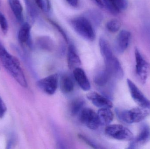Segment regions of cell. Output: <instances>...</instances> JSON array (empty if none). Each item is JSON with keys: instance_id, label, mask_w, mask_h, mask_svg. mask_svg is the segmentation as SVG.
I'll list each match as a JSON object with an SVG mask.
<instances>
[{"instance_id": "d6986e66", "label": "cell", "mask_w": 150, "mask_h": 149, "mask_svg": "<svg viewBox=\"0 0 150 149\" xmlns=\"http://www.w3.org/2000/svg\"><path fill=\"white\" fill-rule=\"evenodd\" d=\"M36 44L39 48L47 51L51 50L54 46V40L47 36L39 37L36 39Z\"/></svg>"}, {"instance_id": "5bb4252c", "label": "cell", "mask_w": 150, "mask_h": 149, "mask_svg": "<svg viewBox=\"0 0 150 149\" xmlns=\"http://www.w3.org/2000/svg\"><path fill=\"white\" fill-rule=\"evenodd\" d=\"M74 75L75 80L81 89L84 91H88L91 89L90 81L84 71L78 67L74 70Z\"/></svg>"}, {"instance_id": "6da1fadb", "label": "cell", "mask_w": 150, "mask_h": 149, "mask_svg": "<svg viewBox=\"0 0 150 149\" xmlns=\"http://www.w3.org/2000/svg\"><path fill=\"white\" fill-rule=\"evenodd\" d=\"M0 60L6 71L22 87L28 86L27 80L18 59L10 54L0 41Z\"/></svg>"}, {"instance_id": "ba28073f", "label": "cell", "mask_w": 150, "mask_h": 149, "mask_svg": "<svg viewBox=\"0 0 150 149\" xmlns=\"http://www.w3.org/2000/svg\"><path fill=\"white\" fill-rule=\"evenodd\" d=\"M131 97L139 106L150 109V100L144 95L137 86L129 79L127 80Z\"/></svg>"}, {"instance_id": "8fae6325", "label": "cell", "mask_w": 150, "mask_h": 149, "mask_svg": "<svg viewBox=\"0 0 150 149\" xmlns=\"http://www.w3.org/2000/svg\"><path fill=\"white\" fill-rule=\"evenodd\" d=\"M131 38V33L127 30L120 31L115 39V48L119 53H122L127 49Z\"/></svg>"}, {"instance_id": "8992f818", "label": "cell", "mask_w": 150, "mask_h": 149, "mask_svg": "<svg viewBox=\"0 0 150 149\" xmlns=\"http://www.w3.org/2000/svg\"><path fill=\"white\" fill-rule=\"evenodd\" d=\"M103 58L105 69L111 75L117 79H122L124 76V72L121 64L118 59L114 55L110 53Z\"/></svg>"}, {"instance_id": "4dcf8cb0", "label": "cell", "mask_w": 150, "mask_h": 149, "mask_svg": "<svg viewBox=\"0 0 150 149\" xmlns=\"http://www.w3.org/2000/svg\"><path fill=\"white\" fill-rule=\"evenodd\" d=\"M7 107L5 103L0 97V119H1L5 115L7 112Z\"/></svg>"}, {"instance_id": "9a60e30c", "label": "cell", "mask_w": 150, "mask_h": 149, "mask_svg": "<svg viewBox=\"0 0 150 149\" xmlns=\"http://www.w3.org/2000/svg\"><path fill=\"white\" fill-rule=\"evenodd\" d=\"M67 63L70 70H74L79 67L81 64V59L78 54L76 47L72 44L69 45L68 49Z\"/></svg>"}, {"instance_id": "4316f807", "label": "cell", "mask_w": 150, "mask_h": 149, "mask_svg": "<svg viewBox=\"0 0 150 149\" xmlns=\"http://www.w3.org/2000/svg\"><path fill=\"white\" fill-rule=\"evenodd\" d=\"M112 1L120 12L125 10L128 7L127 0H112Z\"/></svg>"}, {"instance_id": "603a6c76", "label": "cell", "mask_w": 150, "mask_h": 149, "mask_svg": "<svg viewBox=\"0 0 150 149\" xmlns=\"http://www.w3.org/2000/svg\"><path fill=\"white\" fill-rule=\"evenodd\" d=\"M84 104V100L82 98H76L72 101L70 105V111L72 115H76L80 112Z\"/></svg>"}, {"instance_id": "5b68a950", "label": "cell", "mask_w": 150, "mask_h": 149, "mask_svg": "<svg viewBox=\"0 0 150 149\" xmlns=\"http://www.w3.org/2000/svg\"><path fill=\"white\" fill-rule=\"evenodd\" d=\"M105 133L109 137L119 141H131L134 139L132 132L127 128L120 124L108 125Z\"/></svg>"}, {"instance_id": "44dd1931", "label": "cell", "mask_w": 150, "mask_h": 149, "mask_svg": "<svg viewBox=\"0 0 150 149\" xmlns=\"http://www.w3.org/2000/svg\"><path fill=\"white\" fill-rule=\"evenodd\" d=\"M60 87L62 91L64 93H71L74 88V81L69 76L64 75L61 80Z\"/></svg>"}, {"instance_id": "7c38bea8", "label": "cell", "mask_w": 150, "mask_h": 149, "mask_svg": "<svg viewBox=\"0 0 150 149\" xmlns=\"http://www.w3.org/2000/svg\"><path fill=\"white\" fill-rule=\"evenodd\" d=\"M31 26L28 22L23 23L19 29L18 40L23 46H26L30 49L33 48V43L31 37Z\"/></svg>"}, {"instance_id": "e0dca14e", "label": "cell", "mask_w": 150, "mask_h": 149, "mask_svg": "<svg viewBox=\"0 0 150 149\" xmlns=\"http://www.w3.org/2000/svg\"><path fill=\"white\" fill-rule=\"evenodd\" d=\"M85 16L88 18L94 27H98L103 20V14L98 10L91 9L86 11Z\"/></svg>"}, {"instance_id": "ffe728a7", "label": "cell", "mask_w": 150, "mask_h": 149, "mask_svg": "<svg viewBox=\"0 0 150 149\" xmlns=\"http://www.w3.org/2000/svg\"><path fill=\"white\" fill-rule=\"evenodd\" d=\"M111 77V75L105 69L96 73L94 78V82L97 85L102 87L105 86L109 82Z\"/></svg>"}, {"instance_id": "7402d4cb", "label": "cell", "mask_w": 150, "mask_h": 149, "mask_svg": "<svg viewBox=\"0 0 150 149\" xmlns=\"http://www.w3.org/2000/svg\"><path fill=\"white\" fill-rule=\"evenodd\" d=\"M25 3L26 10L29 17L32 21H35L38 16L39 12L38 6L35 0H24Z\"/></svg>"}, {"instance_id": "f546056e", "label": "cell", "mask_w": 150, "mask_h": 149, "mask_svg": "<svg viewBox=\"0 0 150 149\" xmlns=\"http://www.w3.org/2000/svg\"><path fill=\"white\" fill-rule=\"evenodd\" d=\"M78 137L82 141H83L85 143L88 144L89 146H90L91 148L94 149L100 148L97 144H95V143L93 142V141H92V140L88 138V137H86V136H85L83 135L79 134L78 135Z\"/></svg>"}, {"instance_id": "7a4b0ae2", "label": "cell", "mask_w": 150, "mask_h": 149, "mask_svg": "<svg viewBox=\"0 0 150 149\" xmlns=\"http://www.w3.org/2000/svg\"><path fill=\"white\" fill-rule=\"evenodd\" d=\"M115 113L118 119L127 124L138 123L145 120L150 115V109L138 106L128 110L116 108Z\"/></svg>"}, {"instance_id": "3957f363", "label": "cell", "mask_w": 150, "mask_h": 149, "mask_svg": "<svg viewBox=\"0 0 150 149\" xmlns=\"http://www.w3.org/2000/svg\"><path fill=\"white\" fill-rule=\"evenodd\" d=\"M70 24L75 31L84 39L91 42L95 39L94 27L85 16L73 18L70 21Z\"/></svg>"}, {"instance_id": "d6a6232c", "label": "cell", "mask_w": 150, "mask_h": 149, "mask_svg": "<svg viewBox=\"0 0 150 149\" xmlns=\"http://www.w3.org/2000/svg\"><path fill=\"white\" fill-rule=\"evenodd\" d=\"M15 141H16V140H15L14 136H11L9 141H8V143H7V148H11L12 146H13V145L15 144Z\"/></svg>"}, {"instance_id": "83f0119b", "label": "cell", "mask_w": 150, "mask_h": 149, "mask_svg": "<svg viewBox=\"0 0 150 149\" xmlns=\"http://www.w3.org/2000/svg\"><path fill=\"white\" fill-rule=\"evenodd\" d=\"M0 28L3 33L6 35L8 30V24L5 16L1 11H0Z\"/></svg>"}, {"instance_id": "2e32d148", "label": "cell", "mask_w": 150, "mask_h": 149, "mask_svg": "<svg viewBox=\"0 0 150 149\" xmlns=\"http://www.w3.org/2000/svg\"><path fill=\"white\" fill-rule=\"evenodd\" d=\"M97 114L100 125H108L113 120V113L110 108H100Z\"/></svg>"}, {"instance_id": "ac0fdd59", "label": "cell", "mask_w": 150, "mask_h": 149, "mask_svg": "<svg viewBox=\"0 0 150 149\" xmlns=\"http://www.w3.org/2000/svg\"><path fill=\"white\" fill-rule=\"evenodd\" d=\"M9 5L17 20L23 22V8L19 0H8Z\"/></svg>"}, {"instance_id": "cb8c5ba5", "label": "cell", "mask_w": 150, "mask_h": 149, "mask_svg": "<svg viewBox=\"0 0 150 149\" xmlns=\"http://www.w3.org/2000/svg\"><path fill=\"white\" fill-rule=\"evenodd\" d=\"M121 27V24L120 21L116 19H113L108 21L106 24V28L108 31L112 33H115L119 31Z\"/></svg>"}, {"instance_id": "52a82bcc", "label": "cell", "mask_w": 150, "mask_h": 149, "mask_svg": "<svg viewBox=\"0 0 150 149\" xmlns=\"http://www.w3.org/2000/svg\"><path fill=\"white\" fill-rule=\"evenodd\" d=\"M79 119L80 121L87 128L96 130L100 125L98 114L90 108H85L80 112Z\"/></svg>"}, {"instance_id": "9c48e42d", "label": "cell", "mask_w": 150, "mask_h": 149, "mask_svg": "<svg viewBox=\"0 0 150 149\" xmlns=\"http://www.w3.org/2000/svg\"><path fill=\"white\" fill-rule=\"evenodd\" d=\"M58 77L57 74L49 75L41 79L37 82L38 87L46 94H54L58 87Z\"/></svg>"}, {"instance_id": "836d02e7", "label": "cell", "mask_w": 150, "mask_h": 149, "mask_svg": "<svg viewBox=\"0 0 150 149\" xmlns=\"http://www.w3.org/2000/svg\"><path fill=\"white\" fill-rule=\"evenodd\" d=\"M94 2H95L98 6L100 8H102L104 7V4L102 0H93Z\"/></svg>"}, {"instance_id": "1f68e13d", "label": "cell", "mask_w": 150, "mask_h": 149, "mask_svg": "<svg viewBox=\"0 0 150 149\" xmlns=\"http://www.w3.org/2000/svg\"><path fill=\"white\" fill-rule=\"evenodd\" d=\"M66 1L69 5L74 8H77L79 4V0H66Z\"/></svg>"}, {"instance_id": "30bf717a", "label": "cell", "mask_w": 150, "mask_h": 149, "mask_svg": "<svg viewBox=\"0 0 150 149\" xmlns=\"http://www.w3.org/2000/svg\"><path fill=\"white\" fill-rule=\"evenodd\" d=\"M150 140V127L148 124H144L141 128L139 134L131 141L129 148H135L138 146L144 145Z\"/></svg>"}, {"instance_id": "d4e9b609", "label": "cell", "mask_w": 150, "mask_h": 149, "mask_svg": "<svg viewBox=\"0 0 150 149\" xmlns=\"http://www.w3.org/2000/svg\"><path fill=\"white\" fill-rule=\"evenodd\" d=\"M38 8L46 13L50 12L51 9V4L50 0H35Z\"/></svg>"}, {"instance_id": "f1b7e54d", "label": "cell", "mask_w": 150, "mask_h": 149, "mask_svg": "<svg viewBox=\"0 0 150 149\" xmlns=\"http://www.w3.org/2000/svg\"><path fill=\"white\" fill-rule=\"evenodd\" d=\"M49 22H50V23L54 27V28H56V29L57 30H58V31H59L61 35H62V37H63V38L65 39V41H66V42L67 43H69V37H68L67 35L66 34V32L64 31V30L62 28V27L59 25V24L57 23L54 22V21H52V20H48Z\"/></svg>"}, {"instance_id": "e575fe53", "label": "cell", "mask_w": 150, "mask_h": 149, "mask_svg": "<svg viewBox=\"0 0 150 149\" xmlns=\"http://www.w3.org/2000/svg\"><path fill=\"white\" fill-rule=\"evenodd\" d=\"M1 0H0V5H1Z\"/></svg>"}, {"instance_id": "484cf974", "label": "cell", "mask_w": 150, "mask_h": 149, "mask_svg": "<svg viewBox=\"0 0 150 149\" xmlns=\"http://www.w3.org/2000/svg\"><path fill=\"white\" fill-rule=\"evenodd\" d=\"M104 6L113 15H116L120 13L119 10L115 8L112 0H102Z\"/></svg>"}, {"instance_id": "277c9868", "label": "cell", "mask_w": 150, "mask_h": 149, "mask_svg": "<svg viewBox=\"0 0 150 149\" xmlns=\"http://www.w3.org/2000/svg\"><path fill=\"white\" fill-rule=\"evenodd\" d=\"M134 53L136 73L142 84H145L150 75V63L137 48L135 49Z\"/></svg>"}, {"instance_id": "4fadbf2b", "label": "cell", "mask_w": 150, "mask_h": 149, "mask_svg": "<svg viewBox=\"0 0 150 149\" xmlns=\"http://www.w3.org/2000/svg\"><path fill=\"white\" fill-rule=\"evenodd\" d=\"M87 99L94 106L100 108H111L113 107L112 102L106 97H104L98 93L92 92L87 94Z\"/></svg>"}]
</instances>
